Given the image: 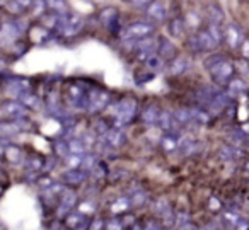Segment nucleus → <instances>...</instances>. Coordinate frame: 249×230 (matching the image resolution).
I'll return each instance as SVG.
<instances>
[{"instance_id": "f257e3e1", "label": "nucleus", "mask_w": 249, "mask_h": 230, "mask_svg": "<svg viewBox=\"0 0 249 230\" xmlns=\"http://www.w3.org/2000/svg\"><path fill=\"white\" fill-rule=\"evenodd\" d=\"M137 101L132 97H124L123 101L116 104L114 107V120H116V128L123 126V124H128L130 121L135 118L137 114Z\"/></svg>"}, {"instance_id": "f03ea898", "label": "nucleus", "mask_w": 249, "mask_h": 230, "mask_svg": "<svg viewBox=\"0 0 249 230\" xmlns=\"http://www.w3.org/2000/svg\"><path fill=\"white\" fill-rule=\"evenodd\" d=\"M84 28V21L79 14H73V12H67V14L60 16V22L56 31L63 36H75L77 33H80Z\"/></svg>"}, {"instance_id": "7ed1b4c3", "label": "nucleus", "mask_w": 249, "mask_h": 230, "mask_svg": "<svg viewBox=\"0 0 249 230\" xmlns=\"http://www.w3.org/2000/svg\"><path fill=\"white\" fill-rule=\"evenodd\" d=\"M154 33V26L150 22H143V21H137L132 22L130 26H126L121 35L124 39H133V41H140L143 38H150V35Z\"/></svg>"}, {"instance_id": "20e7f679", "label": "nucleus", "mask_w": 249, "mask_h": 230, "mask_svg": "<svg viewBox=\"0 0 249 230\" xmlns=\"http://www.w3.org/2000/svg\"><path fill=\"white\" fill-rule=\"evenodd\" d=\"M67 99H69L70 106L75 107V109H89V94H86V90L77 84L69 87Z\"/></svg>"}, {"instance_id": "39448f33", "label": "nucleus", "mask_w": 249, "mask_h": 230, "mask_svg": "<svg viewBox=\"0 0 249 230\" xmlns=\"http://www.w3.org/2000/svg\"><path fill=\"white\" fill-rule=\"evenodd\" d=\"M234 65L227 60H222L220 63H217L215 67L210 69V75L213 77V80L220 86H225V84H231V77L234 73Z\"/></svg>"}, {"instance_id": "423d86ee", "label": "nucleus", "mask_w": 249, "mask_h": 230, "mask_svg": "<svg viewBox=\"0 0 249 230\" xmlns=\"http://www.w3.org/2000/svg\"><path fill=\"white\" fill-rule=\"evenodd\" d=\"M218 43L213 39V36L208 31H200L198 35L191 36L190 38V46L195 52H208V50H213Z\"/></svg>"}, {"instance_id": "0eeeda50", "label": "nucleus", "mask_w": 249, "mask_h": 230, "mask_svg": "<svg viewBox=\"0 0 249 230\" xmlns=\"http://www.w3.org/2000/svg\"><path fill=\"white\" fill-rule=\"evenodd\" d=\"M157 50H159V43H157L154 38H143L135 43L137 56H139L140 60H145V62L150 58V56L156 55Z\"/></svg>"}, {"instance_id": "6e6552de", "label": "nucleus", "mask_w": 249, "mask_h": 230, "mask_svg": "<svg viewBox=\"0 0 249 230\" xmlns=\"http://www.w3.org/2000/svg\"><path fill=\"white\" fill-rule=\"evenodd\" d=\"M109 104V92L107 90H94L89 94V113H101Z\"/></svg>"}, {"instance_id": "1a4fd4ad", "label": "nucleus", "mask_w": 249, "mask_h": 230, "mask_svg": "<svg viewBox=\"0 0 249 230\" xmlns=\"http://www.w3.org/2000/svg\"><path fill=\"white\" fill-rule=\"evenodd\" d=\"M124 142H126V137H124L123 131L118 130V128H113V130H109L106 135L101 137V143L106 148H120Z\"/></svg>"}, {"instance_id": "9d476101", "label": "nucleus", "mask_w": 249, "mask_h": 230, "mask_svg": "<svg viewBox=\"0 0 249 230\" xmlns=\"http://www.w3.org/2000/svg\"><path fill=\"white\" fill-rule=\"evenodd\" d=\"M26 106L22 103H16V101H7L2 106V116L4 118H11V120H19V118L26 116Z\"/></svg>"}, {"instance_id": "9b49d317", "label": "nucleus", "mask_w": 249, "mask_h": 230, "mask_svg": "<svg viewBox=\"0 0 249 230\" xmlns=\"http://www.w3.org/2000/svg\"><path fill=\"white\" fill-rule=\"evenodd\" d=\"M29 90V82L26 79H12L5 82V94L11 97H21Z\"/></svg>"}, {"instance_id": "f8f14e48", "label": "nucleus", "mask_w": 249, "mask_h": 230, "mask_svg": "<svg viewBox=\"0 0 249 230\" xmlns=\"http://www.w3.org/2000/svg\"><path fill=\"white\" fill-rule=\"evenodd\" d=\"M147 16H149L152 21L162 22L167 16V9L162 0H154V2H150L149 9H147Z\"/></svg>"}, {"instance_id": "ddd939ff", "label": "nucleus", "mask_w": 249, "mask_h": 230, "mask_svg": "<svg viewBox=\"0 0 249 230\" xmlns=\"http://www.w3.org/2000/svg\"><path fill=\"white\" fill-rule=\"evenodd\" d=\"M77 201V195L73 191H70V189H65V191L62 193V205L58 206V210H56V215L58 216H65L67 213H69V210L72 208L73 205H75Z\"/></svg>"}, {"instance_id": "4468645a", "label": "nucleus", "mask_w": 249, "mask_h": 230, "mask_svg": "<svg viewBox=\"0 0 249 230\" xmlns=\"http://www.w3.org/2000/svg\"><path fill=\"white\" fill-rule=\"evenodd\" d=\"M118 18H120V16H118V11L113 7L103 9L99 14V21L103 22L106 28H111V29H114V31H116V26H118Z\"/></svg>"}, {"instance_id": "2eb2a0df", "label": "nucleus", "mask_w": 249, "mask_h": 230, "mask_svg": "<svg viewBox=\"0 0 249 230\" xmlns=\"http://www.w3.org/2000/svg\"><path fill=\"white\" fill-rule=\"evenodd\" d=\"M157 124H159L164 131H167V133H174V131H176V128H178L176 118H174V114H171L169 111H160L159 123H157Z\"/></svg>"}, {"instance_id": "dca6fc26", "label": "nucleus", "mask_w": 249, "mask_h": 230, "mask_svg": "<svg viewBox=\"0 0 249 230\" xmlns=\"http://www.w3.org/2000/svg\"><path fill=\"white\" fill-rule=\"evenodd\" d=\"M21 35L19 28L16 26V22H4L2 26V45H7V43H14V39Z\"/></svg>"}, {"instance_id": "f3484780", "label": "nucleus", "mask_w": 249, "mask_h": 230, "mask_svg": "<svg viewBox=\"0 0 249 230\" xmlns=\"http://www.w3.org/2000/svg\"><path fill=\"white\" fill-rule=\"evenodd\" d=\"M217 94H218V90L215 89V87L205 86L196 92V99L200 101L201 104H205V106H210V103L217 97Z\"/></svg>"}, {"instance_id": "a211bd4d", "label": "nucleus", "mask_w": 249, "mask_h": 230, "mask_svg": "<svg viewBox=\"0 0 249 230\" xmlns=\"http://www.w3.org/2000/svg\"><path fill=\"white\" fill-rule=\"evenodd\" d=\"M225 39L229 41L231 48H237V46L241 45V41H242V33H241V29H239L235 24H231L227 28V31H225Z\"/></svg>"}, {"instance_id": "6ab92c4d", "label": "nucleus", "mask_w": 249, "mask_h": 230, "mask_svg": "<svg viewBox=\"0 0 249 230\" xmlns=\"http://www.w3.org/2000/svg\"><path fill=\"white\" fill-rule=\"evenodd\" d=\"M159 116H160V111L157 109V106H154V104L147 106L145 109L142 111V121L145 124H150V126L159 123Z\"/></svg>"}, {"instance_id": "aec40b11", "label": "nucleus", "mask_w": 249, "mask_h": 230, "mask_svg": "<svg viewBox=\"0 0 249 230\" xmlns=\"http://www.w3.org/2000/svg\"><path fill=\"white\" fill-rule=\"evenodd\" d=\"M159 52H160V56H162L164 60H171L176 56V46H174L173 41H169V39H160L159 41Z\"/></svg>"}, {"instance_id": "412c9836", "label": "nucleus", "mask_w": 249, "mask_h": 230, "mask_svg": "<svg viewBox=\"0 0 249 230\" xmlns=\"http://www.w3.org/2000/svg\"><path fill=\"white\" fill-rule=\"evenodd\" d=\"M207 16L208 19H210V24H220L222 21H224V11H222V7L218 4H210L207 7Z\"/></svg>"}, {"instance_id": "4be33fe9", "label": "nucleus", "mask_w": 249, "mask_h": 230, "mask_svg": "<svg viewBox=\"0 0 249 230\" xmlns=\"http://www.w3.org/2000/svg\"><path fill=\"white\" fill-rule=\"evenodd\" d=\"M179 143H181V140H179V137H176V131H174V133L164 135L162 142H160V145H162V148L166 152H173V150H176V148H179Z\"/></svg>"}, {"instance_id": "5701e85b", "label": "nucleus", "mask_w": 249, "mask_h": 230, "mask_svg": "<svg viewBox=\"0 0 249 230\" xmlns=\"http://www.w3.org/2000/svg\"><path fill=\"white\" fill-rule=\"evenodd\" d=\"M86 179V172L79 171V169H70L69 172L63 174V181L69 182V184H80Z\"/></svg>"}, {"instance_id": "b1692460", "label": "nucleus", "mask_w": 249, "mask_h": 230, "mask_svg": "<svg viewBox=\"0 0 249 230\" xmlns=\"http://www.w3.org/2000/svg\"><path fill=\"white\" fill-rule=\"evenodd\" d=\"M35 0H11L9 2V11L11 12H22L26 9H31Z\"/></svg>"}, {"instance_id": "393cba45", "label": "nucleus", "mask_w": 249, "mask_h": 230, "mask_svg": "<svg viewBox=\"0 0 249 230\" xmlns=\"http://www.w3.org/2000/svg\"><path fill=\"white\" fill-rule=\"evenodd\" d=\"M19 130H21V126H19L16 121H4V123L0 124V133H2V138H7V137H11V135H16Z\"/></svg>"}, {"instance_id": "a878e982", "label": "nucleus", "mask_w": 249, "mask_h": 230, "mask_svg": "<svg viewBox=\"0 0 249 230\" xmlns=\"http://www.w3.org/2000/svg\"><path fill=\"white\" fill-rule=\"evenodd\" d=\"M229 101H231V97H229L227 94L218 92V94H217V97H215V99L210 103V107H212L213 111H220V109H224V107L227 106Z\"/></svg>"}, {"instance_id": "bb28decb", "label": "nucleus", "mask_w": 249, "mask_h": 230, "mask_svg": "<svg viewBox=\"0 0 249 230\" xmlns=\"http://www.w3.org/2000/svg\"><path fill=\"white\" fill-rule=\"evenodd\" d=\"M188 69H190V62H188L186 58L174 60L173 65H171V72H173L174 75H181V73H184Z\"/></svg>"}, {"instance_id": "cd10ccee", "label": "nucleus", "mask_w": 249, "mask_h": 230, "mask_svg": "<svg viewBox=\"0 0 249 230\" xmlns=\"http://www.w3.org/2000/svg\"><path fill=\"white\" fill-rule=\"evenodd\" d=\"M86 147L82 140H70L69 142V148H70V155H86Z\"/></svg>"}, {"instance_id": "c85d7f7f", "label": "nucleus", "mask_w": 249, "mask_h": 230, "mask_svg": "<svg viewBox=\"0 0 249 230\" xmlns=\"http://www.w3.org/2000/svg\"><path fill=\"white\" fill-rule=\"evenodd\" d=\"M174 118L179 124H190L193 123V118H191V111L190 109H178L174 113Z\"/></svg>"}, {"instance_id": "c756f323", "label": "nucleus", "mask_w": 249, "mask_h": 230, "mask_svg": "<svg viewBox=\"0 0 249 230\" xmlns=\"http://www.w3.org/2000/svg\"><path fill=\"white\" fill-rule=\"evenodd\" d=\"M169 31L174 38H181V36H184V22L181 21V19H174L169 26Z\"/></svg>"}, {"instance_id": "7c9ffc66", "label": "nucleus", "mask_w": 249, "mask_h": 230, "mask_svg": "<svg viewBox=\"0 0 249 230\" xmlns=\"http://www.w3.org/2000/svg\"><path fill=\"white\" fill-rule=\"evenodd\" d=\"M19 99H21V103L24 104V106L33 107V109H39V99L36 96H33V94L26 92V94H22Z\"/></svg>"}, {"instance_id": "2f4dec72", "label": "nucleus", "mask_w": 249, "mask_h": 230, "mask_svg": "<svg viewBox=\"0 0 249 230\" xmlns=\"http://www.w3.org/2000/svg\"><path fill=\"white\" fill-rule=\"evenodd\" d=\"M220 157L225 159V160H235V159L241 157V152L235 147H224L220 150Z\"/></svg>"}, {"instance_id": "473e14b6", "label": "nucleus", "mask_w": 249, "mask_h": 230, "mask_svg": "<svg viewBox=\"0 0 249 230\" xmlns=\"http://www.w3.org/2000/svg\"><path fill=\"white\" fill-rule=\"evenodd\" d=\"M229 90H231L232 96H237V94H242L246 90V84L244 80L241 79H234L231 80V84H229Z\"/></svg>"}, {"instance_id": "72a5a7b5", "label": "nucleus", "mask_w": 249, "mask_h": 230, "mask_svg": "<svg viewBox=\"0 0 249 230\" xmlns=\"http://www.w3.org/2000/svg\"><path fill=\"white\" fill-rule=\"evenodd\" d=\"M147 67H149V70H154V72H159V70L164 67V58H162L160 55L150 56V58L147 60Z\"/></svg>"}, {"instance_id": "f704fd0d", "label": "nucleus", "mask_w": 249, "mask_h": 230, "mask_svg": "<svg viewBox=\"0 0 249 230\" xmlns=\"http://www.w3.org/2000/svg\"><path fill=\"white\" fill-rule=\"evenodd\" d=\"M46 5L56 12V14H67V5L63 0H46Z\"/></svg>"}, {"instance_id": "c9c22d12", "label": "nucleus", "mask_w": 249, "mask_h": 230, "mask_svg": "<svg viewBox=\"0 0 249 230\" xmlns=\"http://www.w3.org/2000/svg\"><path fill=\"white\" fill-rule=\"evenodd\" d=\"M191 118H193L195 123H207L208 121V114L205 113L200 107H191Z\"/></svg>"}, {"instance_id": "e433bc0d", "label": "nucleus", "mask_w": 249, "mask_h": 230, "mask_svg": "<svg viewBox=\"0 0 249 230\" xmlns=\"http://www.w3.org/2000/svg\"><path fill=\"white\" fill-rule=\"evenodd\" d=\"M82 220H84L82 213H70V215L67 216V227H69V229H79Z\"/></svg>"}, {"instance_id": "4c0bfd02", "label": "nucleus", "mask_w": 249, "mask_h": 230, "mask_svg": "<svg viewBox=\"0 0 249 230\" xmlns=\"http://www.w3.org/2000/svg\"><path fill=\"white\" fill-rule=\"evenodd\" d=\"M65 164L67 167L70 169H79L82 167V155H69V157H65Z\"/></svg>"}, {"instance_id": "58836bf2", "label": "nucleus", "mask_w": 249, "mask_h": 230, "mask_svg": "<svg viewBox=\"0 0 249 230\" xmlns=\"http://www.w3.org/2000/svg\"><path fill=\"white\" fill-rule=\"evenodd\" d=\"M55 148H56V154L62 155V157H69V155H70L69 142H56Z\"/></svg>"}, {"instance_id": "ea45409f", "label": "nucleus", "mask_w": 249, "mask_h": 230, "mask_svg": "<svg viewBox=\"0 0 249 230\" xmlns=\"http://www.w3.org/2000/svg\"><path fill=\"white\" fill-rule=\"evenodd\" d=\"M207 31L210 33L212 36H213V39L217 43H220L222 38H224V35H222V31H220V26H218V24H210V26H208Z\"/></svg>"}, {"instance_id": "a19ab883", "label": "nucleus", "mask_w": 249, "mask_h": 230, "mask_svg": "<svg viewBox=\"0 0 249 230\" xmlns=\"http://www.w3.org/2000/svg\"><path fill=\"white\" fill-rule=\"evenodd\" d=\"M157 213H159L160 216L171 218V208H169V205H167L166 201H162V199H160V201L157 203Z\"/></svg>"}, {"instance_id": "79ce46f5", "label": "nucleus", "mask_w": 249, "mask_h": 230, "mask_svg": "<svg viewBox=\"0 0 249 230\" xmlns=\"http://www.w3.org/2000/svg\"><path fill=\"white\" fill-rule=\"evenodd\" d=\"M4 152L5 155H7L9 159H12V160H19L21 159V150H19L18 147H9V148H4Z\"/></svg>"}, {"instance_id": "37998d69", "label": "nucleus", "mask_w": 249, "mask_h": 230, "mask_svg": "<svg viewBox=\"0 0 249 230\" xmlns=\"http://www.w3.org/2000/svg\"><path fill=\"white\" fill-rule=\"evenodd\" d=\"M46 7H48V5H46V0H35L31 11L35 12V14H43Z\"/></svg>"}, {"instance_id": "c03bdc74", "label": "nucleus", "mask_w": 249, "mask_h": 230, "mask_svg": "<svg viewBox=\"0 0 249 230\" xmlns=\"http://www.w3.org/2000/svg\"><path fill=\"white\" fill-rule=\"evenodd\" d=\"M96 165L94 155H82V169H92Z\"/></svg>"}, {"instance_id": "a18cd8bd", "label": "nucleus", "mask_w": 249, "mask_h": 230, "mask_svg": "<svg viewBox=\"0 0 249 230\" xmlns=\"http://www.w3.org/2000/svg\"><path fill=\"white\" fill-rule=\"evenodd\" d=\"M128 199L124 198V199H118L116 203H114L113 206H111V210H113L114 213H118V212H121V210H124V208H128Z\"/></svg>"}, {"instance_id": "49530a36", "label": "nucleus", "mask_w": 249, "mask_h": 230, "mask_svg": "<svg viewBox=\"0 0 249 230\" xmlns=\"http://www.w3.org/2000/svg\"><path fill=\"white\" fill-rule=\"evenodd\" d=\"M224 218L227 220L229 223H232V227H235V225H237V223L242 220L241 216L237 215V213H231V212H229V213H225V215H224Z\"/></svg>"}, {"instance_id": "de8ad7c7", "label": "nucleus", "mask_w": 249, "mask_h": 230, "mask_svg": "<svg viewBox=\"0 0 249 230\" xmlns=\"http://www.w3.org/2000/svg\"><path fill=\"white\" fill-rule=\"evenodd\" d=\"M186 223H190V218H188V215H186V213H179V215L176 216L178 229H179V227H183V225H186Z\"/></svg>"}, {"instance_id": "09e8293b", "label": "nucleus", "mask_w": 249, "mask_h": 230, "mask_svg": "<svg viewBox=\"0 0 249 230\" xmlns=\"http://www.w3.org/2000/svg\"><path fill=\"white\" fill-rule=\"evenodd\" d=\"M41 165H43L41 159H31V162L28 164V167L31 169V171H39V169H41Z\"/></svg>"}, {"instance_id": "8fccbe9b", "label": "nucleus", "mask_w": 249, "mask_h": 230, "mask_svg": "<svg viewBox=\"0 0 249 230\" xmlns=\"http://www.w3.org/2000/svg\"><path fill=\"white\" fill-rule=\"evenodd\" d=\"M107 230H123V225H121L116 218H113V220H109V223H107Z\"/></svg>"}, {"instance_id": "3c124183", "label": "nucleus", "mask_w": 249, "mask_h": 230, "mask_svg": "<svg viewBox=\"0 0 249 230\" xmlns=\"http://www.w3.org/2000/svg\"><path fill=\"white\" fill-rule=\"evenodd\" d=\"M103 227H104L103 220H101V218H97V220H94V222L90 223L89 230H103Z\"/></svg>"}, {"instance_id": "603ef678", "label": "nucleus", "mask_w": 249, "mask_h": 230, "mask_svg": "<svg viewBox=\"0 0 249 230\" xmlns=\"http://www.w3.org/2000/svg\"><path fill=\"white\" fill-rule=\"evenodd\" d=\"M249 229V223L244 222V220H241V222L235 225V230H248Z\"/></svg>"}, {"instance_id": "864d4df0", "label": "nucleus", "mask_w": 249, "mask_h": 230, "mask_svg": "<svg viewBox=\"0 0 249 230\" xmlns=\"http://www.w3.org/2000/svg\"><path fill=\"white\" fill-rule=\"evenodd\" d=\"M242 52H244L246 58H249V39H246V41L242 43Z\"/></svg>"}, {"instance_id": "5fc2aeb1", "label": "nucleus", "mask_w": 249, "mask_h": 230, "mask_svg": "<svg viewBox=\"0 0 249 230\" xmlns=\"http://www.w3.org/2000/svg\"><path fill=\"white\" fill-rule=\"evenodd\" d=\"M133 2V5H137V7H140V5H143V4H147L149 0H132Z\"/></svg>"}, {"instance_id": "6e6d98bb", "label": "nucleus", "mask_w": 249, "mask_h": 230, "mask_svg": "<svg viewBox=\"0 0 249 230\" xmlns=\"http://www.w3.org/2000/svg\"><path fill=\"white\" fill-rule=\"evenodd\" d=\"M242 133H244L246 137H249V124H244V126H242Z\"/></svg>"}, {"instance_id": "4d7b16f0", "label": "nucleus", "mask_w": 249, "mask_h": 230, "mask_svg": "<svg viewBox=\"0 0 249 230\" xmlns=\"http://www.w3.org/2000/svg\"><path fill=\"white\" fill-rule=\"evenodd\" d=\"M210 206H212V208H218V206H220V203H218L217 199H212V205Z\"/></svg>"}, {"instance_id": "13d9d810", "label": "nucleus", "mask_w": 249, "mask_h": 230, "mask_svg": "<svg viewBox=\"0 0 249 230\" xmlns=\"http://www.w3.org/2000/svg\"><path fill=\"white\" fill-rule=\"evenodd\" d=\"M224 230H235V227H229V229H224Z\"/></svg>"}, {"instance_id": "bf43d9fd", "label": "nucleus", "mask_w": 249, "mask_h": 230, "mask_svg": "<svg viewBox=\"0 0 249 230\" xmlns=\"http://www.w3.org/2000/svg\"><path fill=\"white\" fill-rule=\"evenodd\" d=\"M246 169H248V171H249V162H248V164H246Z\"/></svg>"}]
</instances>
